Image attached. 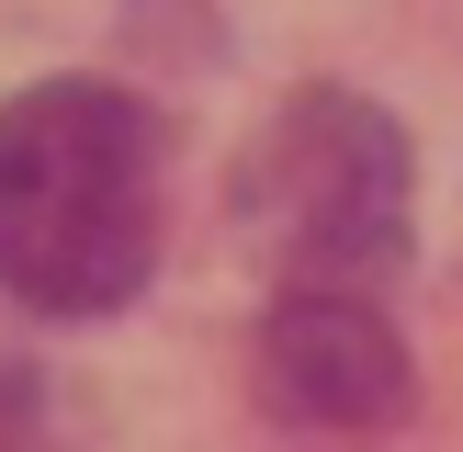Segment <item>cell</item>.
Masks as SVG:
<instances>
[{
	"label": "cell",
	"mask_w": 463,
	"mask_h": 452,
	"mask_svg": "<svg viewBox=\"0 0 463 452\" xmlns=\"http://www.w3.org/2000/svg\"><path fill=\"white\" fill-rule=\"evenodd\" d=\"M158 271V113L113 80H34L0 102V294L34 316H113Z\"/></svg>",
	"instance_id": "6da1fadb"
},
{
	"label": "cell",
	"mask_w": 463,
	"mask_h": 452,
	"mask_svg": "<svg viewBox=\"0 0 463 452\" xmlns=\"http://www.w3.org/2000/svg\"><path fill=\"white\" fill-rule=\"evenodd\" d=\"M238 226L283 283H362L407 271V136L362 90H294L238 158Z\"/></svg>",
	"instance_id": "7a4b0ae2"
},
{
	"label": "cell",
	"mask_w": 463,
	"mask_h": 452,
	"mask_svg": "<svg viewBox=\"0 0 463 452\" xmlns=\"http://www.w3.org/2000/svg\"><path fill=\"white\" fill-rule=\"evenodd\" d=\"M260 384L306 429H384L407 407V339L362 283H283L260 328Z\"/></svg>",
	"instance_id": "3957f363"
},
{
	"label": "cell",
	"mask_w": 463,
	"mask_h": 452,
	"mask_svg": "<svg viewBox=\"0 0 463 452\" xmlns=\"http://www.w3.org/2000/svg\"><path fill=\"white\" fill-rule=\"evenodd\" d=\"M45 429V396H34V373L23 362H0V441H34Z\"/></svg>",
	"instance_id": "277c9868"
}]
</instances>
